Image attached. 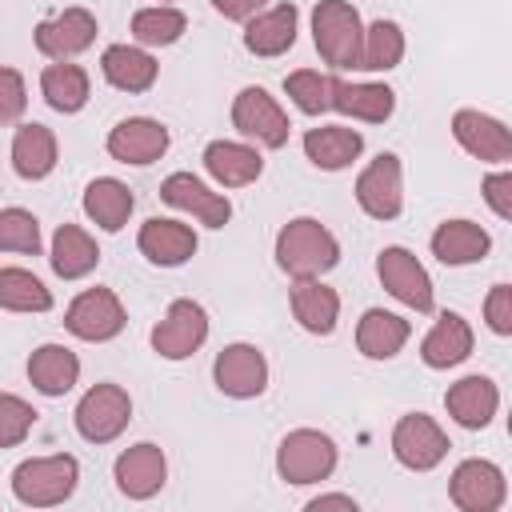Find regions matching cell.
Wrapping results in <instances>:
<instances>
[{"instance_id": "cell-1", "label": "cell", "mask_w": 512, "mask_h": 512, "mask_svg": "<svg viewBox=\"0 0 512 512\" xmlns=\"http://www.w3.org/2000/svg\"><path fill=\"white\" fill-rule=\"evenodd\" d=\"M276 264L292 280H316L340 264V244L316 216H296L276 232Z\"/></svg>"}, {"instance_id": "cell-2", "label": "cell", "mask_w": 512, "mask_h": 512, "mask_svg": "<svg viewBox=\"0 0 512 512\" xmlns=\"http://www.w3.org/2000/svg\"><path fill=\"white\" fill-rule=\"evenodd\" d=\"M76 484H80V464L68 452L32 456L12 472V496L28 508H56L76 492Z\"/></svg>"}, {"instance_id": "cell-3", "label": "cell", "mask_w": 512, "mask_h": 512, "mask_svg": "<svg viewBox=\"0 0 512 512\" xmlns=\"http://www.w3.org/2000/svg\"><path fill=\"white\" fill-rule=\"evenodd\" d=\"M360 36H364V20L348 0H320L312 8V44L328 68H336V72L356 68Z\"/></svg>"}, {"instance_id": "cell-4", "label": "cell", "mask_w": 512, "mask_h": 512, "mask_svg": "<svg viewBox=\"0 0 512 512\" xmlns=\"http://www.w3.org/2000/svg\"><path fill=\"white\" fill-rule=\"evenodd\" d=\"M336 440L320 428H292L276 448V476L284 484H320L336 472Z\"/></svg>"}, {"instance_id": "cell-5", "label": "cell", "mask_w": 512, "mask_h": 512, "mask_svg": "<svg viewBox=\"0 0 512 512\" xmlns=\"http://www.w3.org/2000/svg\"><path fill=\"white\" fill-rule=\"evenodd\" d=\"M72 420H76V432L88 444H112L128 428V420H132V396L120 384H108V380L104 384H92L80 396Z\"/></svg>"}, {"instance_id": "cell-6", "label": "cell", "mask_w": 512, "mask_h": 512, "mask_svg": "<svg viewBox=\"0 0 512 512\" xmlns=\"http://www.w3.org/2000/svg\"><path fill=\"white\" fill-rule=\"evenodd\" d=\"M232 128L244 140H256L260 148H284L288 132H292L288 112L260 84H248V88L236 92V100H232Z\"/></svg>"}, {"instance_id": "cell-7", "label": "cell", "mask_w": 512, "mask_h": 512, "mask_svg": "<svg viewBox=\"0 0 512 512\" xmlns=\"http://www.w3.org/2000/svg\"><path fill=\"white\" fill-rule=\"evenodd\" d=\"M124 324H128V316H124V304L112 288H84L64 312V328L88 344L116 340L124 332Z\"/></svg>"}, {"instance_id": "cell-8", "label": "cell", "mask_w": 512, "mask_h": 512, "mask_svg": "<svg viewBox=\"0 0 512 512\" xmlns=\"http://www.w3.org/2000/svg\"><path fill=\"white\" fill-rule=\"evenodd\" d=\"M448 448V432L424 412H408L392 428V456L408 472H432L448 456Z\"/></svg>"}, {"instance_id": "cell-9", "label": "cell", "mask_w": 512, "mask_h": 512, "mask_svg": "<svg viewBox=\"0 0 512 512\" xmlns=\"http://www.w3.org/2000/svg\"><path fill=\"white\" fill-rule=\"evenodd\" d=\"M448 500L460 512H496L508 500V480H504L500 464L472 456V460H460L452 468V476H448Z\"/></svg>"}, {"instance_id": "cell-10", "label": "cell", "mask_w": 512, "mask_h": 512, "mask_svg": "<svg viewBox=\"0 0 512 512\" xmlns=\"http://www.w3.org/2000/svg\"><path fill=\"white\" fill-rule=\"evenodd\" d=\"M356 204L372 220H396L404 212V168L396 152H380L356 176Z\"/></svg>"}, {"instance_id": "cell-11", "label": "cell", "mask_w": 512, "mask_h": 512, "mask_svg": "<svg viewBox=\"0 0 512 512\" xmlns=\"http://www.w3.org/2000/svg\"><path fill=\"white\" fill-rule=\"evenodd\" d=\"M152 352L164 360H188L192 352H200V344L208 340V312L204 304L180 296L168 304L164 320L152 328Z\"/></svg>"}, {"instance_id": "cell-12", "label": "cell", "mask_w": 512, "mask_h": 512, "mask_svg": "<svg viewBox=\"0 0 512 512\" xmlns=\"http://www.w3.org/2000/svg\"><path fill=\"white\" fill-rule=\"evenodd\" d=\"M376 276H380V284L388 288V296H396L400 304H408V308H416V312H432V308H436L432 276L424 272V264H420L408 248H400V244L384 248V252L376 256Z\"/></svg>"}, {"instance_id": "cell-13", "label": "cell", "mask_w": 512, "mask_h": 512, "mask_svg": "<svg viewBox=\"0 0 512 512\" xmlns=\"http://www.w3.org/2000/svg\"><path fill=\"white\" fill-rule=\"evenodd\" d=\"M212 380L232 400H252L268 388V360L256 344H228L216 352Z\"/></svg>"}, {"instance_id": "cell-14", "label": "cell", "mask_w": 512, "mask_h": 512, "mask_svg": "<svg viewBox=\"0 0 512 512\" xmlns=\"http://www.w3.org/2000/svg\"><path fill=\"white\" fill-rule=\"evenodd\" d=\"M112 480H116L120 496H128V500H152L168 480L164 448L152 444V440H140V444L124 448L112 464Z\"/></svg>"}, {"instance_id": "cell-15", "label": "cell", "mask_w": 512, "mask_h": 512, "mask_svg": "<svg viewBox=\"0 0 512 512\" xmlns=\"http://www.w3.org/2000/svg\"><path fill=\"white\" fill-rule=\"evenodd\" d=\"M32 40H36V52L40 56H48V60H72L84 48H92V40H96V16L88 8H80V4L76 8H64V12L40 20L36 32H32Z\"/></svg>"}, {"instance_id": "cell-16", "label": "cell", "mask_w": 512, "mask_h": 512, "mask_svg": "<svg viewBox=\"0 0 512 512\" xmlns=\"http://www.w3.org/2000/svg\"><path fill=\"white\" fill-rule=\"evenodd\" d=\"M168 144H172L168 128H164L160 120H152V116H128V120H120V124L108 132V140H104L108 156H112L116 164H132V168H144V164L160 160V156L168 152Z\"/></svg>"}, {"instance_id": "cell-17", "label": "cell", "mask_w": 512, "mask_h": 512, "mask_svg": "<svg viewBox=\"0 0 512 512\" xmlns=\"http://www.w3.org/2000/svg\"><path fill=\"white\" fill-rule=\"evenodd\" d=\"M452 136L468 156H476L484 164H508L512 160V132L504 128V120H496L488 112L460 108L452 116Z\"/></svg>"}, {"instance_id": "cell-18", "label": "cell", "mask_w": 512, "mask_h": 512, "mask_svg": "<svg viewBox=\"0 0 512 512\" xmlns=\"http://www.w3.org/2000/svg\"><path fill=\"white\" fill-rule=\"evenodd\" d=\"M160 200L164 204H172V208H180V212H188V216H196L200 224H208V228H224L228 220H232V200L224 196V192H212L200 176H192V172H172L164 184H160Z\"/></svg>"}, {"instance_id": "cell-19", "label": "cell", "mask_w": 512, "mask_h": 512, "mask_svg": "<svg viewBox=\"0 0 512 512\" xmlns=\"http://www.w3.org/2000/svg\"><path fill=\"white\" fill-rule=\"evenodd\" d=\"M296 28H300V8L296 4H276V8H260L256 16L244 20V48L252 56H284L296 44Z\"/></svg>"}, {"instance_id": "cell-20", "label": "cell", "mask_w": 512, "mask_h": 512, "mask_svg": "<svg viewBox=\"0 0 512 512\" xmlns=\"http://www.w3.org/2000/svg\"><path fill=\"white\" fill-rule=\"evenodd\" d=\"M136 248H140L152 264H160V268H176V264H184V260L196 256L200 240H196V232H192L184 220H160V216H152V220L140 224V232H136Z\"/></svg>"}, {"instance_id": "cell-21", "label": "cell", "mask_w": 512, "mask_h": 512, "mask_svg": "<svg viewBox=\"0 0 512 512\" xmlns=\"http://www.w3.org/2000/svg\"><path fill=\"white\" fill-rule=\"evenodd\" d=\"M444 408H448V416H452L460 428H468V432L488 428L492 416H496V408H500V388H496L488 376H480V372H476V376H464V380L448 384Z\"/></svg>"}, {"instance_id": "cell-22", "label": "cell", "mask_w": 512, "mask_h": 512, "mask_svg": "<svg viewBox=\"0 0 512 512\" xmlns=\"http://www.w3.org/2000/svg\"><path fill=\"white\" fill-rule=\"evenodd\" d=\"M472 344H476L472 324L460 312H440L436 324L428 328V336L420 340V360L428 368H436V372L440 368H456V364H464L472 356Z\"/></svg>"}, {"instance_id": "cell-23", "label": "cell", "mask_w": 512, "mask_h": 512, "mask_svg": "<svg viewBox=\"0 0 512 512\" xmlns=\"http://www.w3.org/2000/svg\"><path fill=\"white\" fill-rule=\"evenodd\" d=\"M100 72L112 88L136 96V92H148L160 76V64L152 52L136 48V44H108L104 56H100Z\"/></svg>"}, {"instance_id": "cell-24", "label": "cell", "mask_w": 512, "mask_h": 512, "mask_svg": "<svg viewBox=\"0 0 512 512\" xmlns=\"http://www.w3.org/2000/svg\"><path fill=\"white\" fill-rule=\"evenodd\" d=\"M204 172L220 188H244V184L260 180L264 156L252 144H240V140H212L204 148Z\"/></svg>"}, {"instance_id": "cell-25", "label": "cell", "mask_w": 512, "mask_h": 512, "mask_svg": "<svg viewBox=\"0 0 512 512\" xmlns=\"http://www.w3.org/2000/svg\"><path fill=\"white\" fill-rule=\"evenodd\" d=\"M332 108L352 116V120H364V124H384L392 112H396V92L388 84H376V80H336L332 76Z\"/></svg>"}, {"instance_id": "cell-26", "label": "cell", "mask_w": 512, "mask_h": 512, "mask_svg": "<svg viewBox=\"0 0 512 512\" xmlns=\"http://www.w3.org/2000/svg\"><path fill=\"white\" fill-rule=\"evenodd\" d=\"M288 304H292L296 324L304 332H312V336H328L336 328V320H340V296L320 276L316 280H296L292 292H288Z\"/></svg>"}, {"instance_id": "cell-27", "label": "cell", "mask_w": 512, "mask_h": 512, "mask_svg": "<svg viewBox=\"0 0 512 512\" xmlns=\"http://www.w3.org/2000/svg\"><path fill=\"white\" fill-rule=\"evenodd\" d=\"M60 160L56 132L48 124H20L12 136V168L20 180H44Z\"/></svg>"}, {"instance_id": "cell-28", "label": "cell", "mask_w": 512, "mask_h": 512, "mask_svg": "<svg viewBox=\"0 0 512 512\" xmlns=\"http://www.w3.org/2000/svg\"><path fill=\"white\" fill-rule=\"evenodd\" d=\"M492 248V236L472 224V220H444L436 232H432V256L448 268H464V264H476L484 260Z\"/></svg>"}, {"instance_id": "cell-29", "label": "cell", "mask_w": 512, "mask_h": 512, "mask_svg": "<svg viewBox=\"0 0 512 512\" xmlns=\"http://www.w3.org/2000/svg\"><path fill=\"white\" fill-rule=\"evenodd\" d=\"M28 380L40 396H64L80 380V356L64 344H40L28 356Z\"/></svg>"}, {"instance_id": "cell-30", "label": "cell", "mask_w": 512, "mask_h": 512, "mask_svg": "<svg viewBox=\"0 0 512 512\" xmlns=\"http://www.w3.org/2000/svg\"><path fill=\"white\" fill-rule=\"evenodd\" d=\"M360 152H364V136H360L356 128L320 124V128H308V132H304V156H308L316 168H324V172L348 168Z\"/></svg>"}, {"instance_id": "cell-31", "label": "cell", "mask_w": 512, "mask_h": 512, "mask_svg": "<svg viewBox=\"0 0 512 512\" xmlns=\"http://www.w3.org/2000/svg\"><path fill=\"white\" fill-rule=\"evenodd\" d=\"M132 208H136V196H132V188H128L124 180H116V176H96V180L84 188V216H88L96 228H104V232H120V228L128 224Z\"/></svg>"}, {"instance_id": "cell-32", "label": "cell", "mask_w": 512, "mask_h": 512, "mask_svg": "<svg viewBox=\"0 0 512 512\" xmlns=\"http://www.w3.org/2000/svg\"><path fill=\"white\" fill-rule=\"evenodd\" d=\"M412 336V324L396 312H384V308H368L356 324V348L368 356V360H392Z\"/></svg>"}, {"instance_id": "cell-33", "label": "cell", "mask_w": 512, "mask_h": 512, "mask_svg": "<svg viewBox=\"0 0 512 512\" xmlns=\"http://www.w3.org/2000/svg\"><path fill=\"white\" fill-rule=\"evenodd\" d=\"M48 260H52V272L60 280H80V276H88L100 264V248H96V240L80 224H60L56 236H52Z\"/></svg>"}, {"instance_id": "cell-34", "label": "cell", "mask_w": 512, "mask_h": 512, "mask_svg": "<svg viewBox=\"0 0 512 512\" xmlns=\"http://www.w3.org/2000/svg\"><path fill=\"white\" fill-rule=\"evenodd\" d=\"M40 92H44L48 108L72 116V112H80V108L88 104V96H92V80H88V72H84L80 64L52 60V64L40 72Z\"/></svg>"}, {"instance_id": "cell-35", "label": "cell", "mask_w": 512, "mask_h": 512, "mask_svg": "<svg viewBox=\"0 0 512 512\" xmlns=\"http://www.w3.org/2000/svg\"><path fill=\"white\" fill-rule=\"evenodd\" d=\"M404 60V32L396 20H372L360 36V64L364 72H388Z\"/></svg>"}, {"instance_id": "cell-36", "label": "cell", "mask_w": 512, "mask_h": 512, "mask_svg": "<svg viewBox=\"0 0 512 512\" xmlns=\"http://www.w3.org/2000/svg\"><path fill=\"white\" fill-rule=\"evenodd\" d=\"M0 308L4 312H48L52 292L28 268H0Z\"/></svg>"}, {"instance_id": "cell-37", "label": "cell", "mask_w": 512, "mask_h": 512, "mask_svg": "<svg viewBox=\"0 0 512 512\" xmlns=\"http://www.w3.org/2000/svg\"><path fill=\"white\" fill-rule=\"evenodd\" d=\"M184 32H188V16L180 8H168V4H148V8H140L132 16V36L144 48H168Z\"/></svg>"}, {"instance_id": "cell-38", "label": "cell", "mask_w": 512, "mask_h": 512, "mask_svg": "<svg viewBox=\"0 0 512 512\" xmlns=\"http://www.w3.org/2000/svg\"><path fill=\"white\" fill-rule=\"evenodd\" d=\"M284 92L292 96V104L304 116H320L332 108V76L316 72V68H296L284 76Z\"/></svg>"}, {"instance_id": "cell-39", "label": "cell", "mask_w": 512, "mask_h": 512, "mask_svg": "<svg viewBox=\"0 0 512 512\" xmlns=\"http://www.w3.org/2000/svg\"><path fill=\"white\" fill-rule=\"evenodd\" d=\"M0 252H20V256L40 252V220L28 208L0 212Z\"/></svg>"}, {"instance_id": "cell-40", "label": "cell", "mask_w": 512, "mask_h": 512, "mask_svg": "<svg viewBox=\"0 0 512 512\" xmlns=\"http://www.w3.org/2000/svg\"><path fill=\"white\" fill-rule=\"evenodd\" d=\"M32 424H36V408L12 392H0V448L24 444Z\"/></svg>"}, {"instance_id": "cell-41", "label": "cell", "mask_w": 512, "mask_h": 512, "mask_svg": "<svg viewBox=\"0 0 512 512\" xmlns=\"http://www.w3.org/2000/svg\"><path fill=\"white\" fill-rule=\"evenodd\" d=\"M28 108V88L16 68H0V124H16Z\"/></svg>"}, {"instance_id": "cell-42", "label": "cell", "mask_w": 512, "mask_h": 512, "mask_svg": "<svg viewBox=\"0 0 512 512\" xmlns=\"http://www.w3.org/2000/svg\"><path fill=\"white\" fill-rule=\"evenodd\" d=\"M484 320L496 336H512V288L508 284H492L484 300Z\"/></svg>"}, {"instance_id": "cell-43", "label": "cell", "mask_w": 512, "mask_h": 512, "mask_svg": "<svg viewBox=\"0 0 512 512\" xmlns=\"http://www.w3.org/2000/svg\"><path fill=\"white\" fill-rule=\"evenodd\" d=\"M480 192H484V200H488V208L500 216V220H512V172H488L484 176V184H480Z\"/></svg>"}, {"instance_id": "cell-44", "label": "cell", "mask_w": 512, "mask_h": 512, "mask_svg": "<svg viewBox=\"0 0 512 512\" xmlns=\"http://www.w3.org/2000/svg\"><path fill=\"white\" fill-rule=\"evenodd\" d=\"M264 4H268V0H212V8H216L224 20H236V24H244L248 16H256Z\"/></svg>"}, {"instance_id": "cell-45", "label": "cell", "mask_w": 512, "mask_h": 512, "mask_svg": "<svg viewBox=\"0 0 512 512\" xmlns=\"http://www.w3.org/2000/svg\"><path fill=\"white\" fill-rule=\"evenodd\" d=\"M324 508L356 512V500H352V496H344V492H328V496H312V500H308V512H324Z\"/></svg>"}]
</instances>
